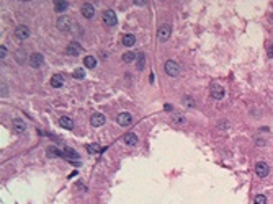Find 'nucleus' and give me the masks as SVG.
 Listing matches in <instances>:
<instances>
[{
  "label": "nucleus",
  "instance_id": "nucleus-3",
  "mask_svg": "<svg viewBox=\"0 0 273 204\" xmlns=\"http://www.w3.org/2000/svg\"><path fill=\"white\" fill-rule=\"evenodd\" d=\"M101 20H103V23L108 26H115L118 23V18H116L113 10H105V12L101 13Z\"/></svg>",
  "mask_w": 273,
  "mask_h": 204
},
{
  "label": "nucleus",
  "instance_id": "nucleus-26",
  "mask_svg": "<svg viewBox=\"0 0 273 204\" xmlns=\"http://www.w3.org/2000/svg\"><path fill=\"white\" fill-rule=\"evenodd\" d=\"M254 203L255 204H267V198H265L263 194H257L255 199H254Z\"/></svg>",
  "mask_w": 273,
  "mask_h": 204
},
{
  "label": "nucleus",
  "instance_id": "nucleus-6",
  "mask_svg": "<svg viewBox=\"0 0 273 204\" xmlns=\"http://www.w3.org/2000/svg\"><path fill=\"white\" fill-rule=\"evenodd\" d=\"M80 12H82V16H83V18L90 20V18H93V16H95V7H93L90 2H85V3H82V8H80Z\"/></svg>",
  "mask_w": 273,
  "mask_h": 204
},
{
  "label": "nucleus",
  "instance_id": "nucleus-28",
  "mask_svg": "<svg viewBox=\"0 0 273 204\" xmlns=\"http://www.w3.org/2000/svg\"><path fill=\"white\" fill-rule=\"evenodd\" d=\"M7 54H8V51H7V47L2 44V46H0V59H5Z\"/></svg>",
  "mask_w": 273,
  "mask_h": 204
},
{
  "label": "nucleus",
  "instance_id": "nucleus-12",
  "mask_svg": "<svg viewBox=\"0 0 273 204\" xmlns=\"http://www.w3.org/2000/svg\"><path fill=\"white\" fill-rule=\"evenodd\" d=\"M80 51H82V46H80L77 41H72L71 44L67 46V49H65V52L69 54V56H79Z\"/></svg>",
  "mask_w": 273,
  "mask_h": 204
},
{
  "label": "nucleus",
  "instance_id": "nucleus-29",
  "mask_svg": "<svg viewBox=\"0 0 273 204\" xmlns=\"http://www.w3.org/2000/svg\"><path fill=\"white\" fill-rule=\"evenodd\" d=\"M227 126H229V123L227 121H219V129H227Z\"/></svg>",
  "mask_w": 273,
  "mask_h": 204
},
{
  "label": "nucleus",
  "instance_id": "nucleus-27",
  "mask_svg": "<svg viewBox=\"0 0 273 204\" xmlns=\"http://www.w3.org/2000/svg\"><path fill=\"white\" fill-rule=\"evenodd\" d=\"M183 105L188 106V108H193V106H195V101L191 100V96H183Z\"/></svg>",
  "mask_w": 273,
  "mask_h": 204
},
{
  "label": "nucleus",
  "instance_id": "nucleus-17",
  "mask_svg": "<svg viewBox=\"0 0 273 204\" xmlns=\"http://www.w3.org/2000/svg\"><path fill=\"white\" fill-rule=\"evenodd\" d=\"M172 121H173V124H178V126H185L187 124V116H183L182 113H173L172 115Z\"/></svg>",
  "mask_w": 273,
  "mask_h": 204
},
{
  "label": "nucleus",
  "instance_id": "nucleus-1",
  "mask_svg": "<svg viewBox=\"0 0 273 204\" xmlns=\"http://www.w3.org/2000/svg\"><path fill=\"white\" fill-rule=\"evenodd\" d=\"M164 70H165V74L169 75V77H178V74H180V65L177 64L175 61H167L165 65H164Z\"/></svg>",
  "mask_w": 273,
  "mask_h": 204
},
{
  "label": "nucleus",
  "instance_id": "nucleus-32",
  "mask_svg": "<svg viewBox=\"0 0 273 204\" xmlns=\"http://www.w3.org/2000/svg\"><path fill=\"white\" fill-rule=\"evenodd\" d=\"M270 23H272V25H273V13H272V15H270Z\"/></svg>",
  "mask_w": 273,
  "mask_h": 204
},
{
  "label": "nucleus",
  "instance_id": "nucleus-8",
  "mask_svg": "<svg viewBox=\"0 0 273 204\" xmlns=\"http://www.w3.org/2000/svg\"><path fill=\"white\" fill-rule=\"evenodd\" d=\"M116 123L120 124L121 127H128L132 124V116L129 115V113H120V115L116 116Z\"/></svg>",
  "mask_w": 273,
  "mask_h": 204
},
{
  "label": "nucleus",
  "instance_id": "nucleus-25",
  "mask_svg": "<svg viewBox=\"0 0 273 204\" xmlns=\"http://www.w3.org/2000/svg\"><path fill=\"white\" fill-rule=\"evenodd\" d=\"M72 77H74L75 80H82V78L85 77V70H83V69H77V70H74Z\"/></svg>",
  "mask_w": 273,
  "mask_h": 204
},
{
  "label": "nucleus",
  "instance_id": "nucleus-16",
  "mask_svg": "<svg viewBox=\"0 0 273 204\" xmlns=\"http://www.w3.org/2000/svg\"><path fill=\"white\" fill-rule=\"evenodd\" d=\"M13 129H15L18 134H23L26 131L25 121H23V119H13Z\"/></svg>",
  "mask_w": 273,
  "mask_h": 204
},
{
  "label": "nucleus",
  "instance_id": "nucleus-2",
  "mask_svg": "<svg viewBox=\"0 0 273 204\" xmlns=\"http://www.w3.org/2000/svg\"><path fill=\"white\" fill-rule=\"evenodd\" d=\"M170 34H172V26L167 25V23H164V25H160L159 28H157V39L162 41V43L169 39Z\"/></svg>",
  "mask_w": 273,
  "mask_h": 204
},
{
  "label": "nucleus",
  "instance_id": "nucleus-11",
  "mask_svg": "<svg viewBox=\"0 0 273 204\" xmlns=\"http://www.w3.org/2000/svg\"><path fill=\"white\" fill-rule=\"evenodd\" d=\"M211 96L214 100H222L224 98V88L218 84H213L211 85Z\"/></svg>",
  "mask_w": 273,
  "mask_h": 204
},
{
  "label": "nucleus",
  "instance_id": "nucleus-5",
  "mask_svg": "<svg viewBox=\"0 0 273 204\" xmlns=\"http://www.w3.org/2000/svg\"><path fill=\"white\" fill-rule=\"evenodd\" d=\"M15 36L18 38V39H22V41H26L28 38L31 36V30L28 28L26 25H18L15 28Z\"/></svg>",
  "mask_w": 273,
  "mask_h": 204
},
{
  "label": "nucleus",
  "instance_id": "nucleus-4",
  "mask_svg": "<svg viewBox=\"0 0 273 204\" xmlns=\"http://www.w3.org/2000/svg\"><path fill=\"white\" fill-rule=\"evenodd\" d=\"M28 62H30V67L39 69L41 65L44 64V57H43V54H39V52H33V54H30V57H28Z\"/></svg>",
  "mask_w": 273,
  "mask_h": 204
},
{
  "label": "nucleus",
  "instance_id": "nucleus-9",
  "mask_svg": "<svg viewBox=\"0 0 273 204\" xmlns=\"http://www.w3.org/2000/svg\"><path fill=\"white\" fill-rule=\"evenodd\" d=\"M255 173L260 176V178L268 176V173H270V167H268V163H265V162H257V165H255Z\"/></svg>",
  "mask_w": 273,
  "mask_h": 204
},
{
  "label": "nucleus",
  "instance_id": "nucleus-10",
  "mask_svg": "<svg viewBox=\"0 0 273 204\" xmlns=\"http://www.w3.org/2000/svg\"><path fill=\"white\" fill-rule=\"evenodd\" d=\"M105 123H106V118L101 115V113H95V115H92V118H90V124H92L93 127H100V126H103Z\"/></svg>",
  "mask_w": 273,
  "mask_h": 204
},
{
  "label": "nucleus",
  "instance_id": "nucleus-14",
  "mask_svg": "<svg viewBox=\"0 0 273 204\" xmlns=\"http://www.w3.org/2000/svg\"><path fill=\"white\" fill-rule=\"evenodd\" d=\"M59 124H61V127H64V129H74V119L69 116H62L61 119H59Z\"/></svg>",
  "mask_w": 273,
  "mask_h": 204
},
{
  "label": "nucleus",
  "instance_id": "nucleus-20",
  "mask_svg": "<svg viewBox=\"0 0 273 204\" xmlns=\"http://www.w3.org/2000/svg\"><path fill=\"white\" fill-rule=\"evenodd\" d=\"M83 65H85L87 69H95L97 67V59L93 56H87L83 59Z\"/></svg>",
  "mask_w": 273,
  "mask_h": 204
},
{
  "label": "nucleus",
  "instance_id": "nucleus-22",
  "mask_svg": "<svg viewBox=\"0 0 273 204\" xmlns=\"http://www.w3.org/2000/svg\"><path fill=\"white\" fill-rule=\"evenodd\" d=\"M136 57H138V54H134V52H124L123 54V62L124 64H129V62H132V61H136Z\"/></svg>",
  "mask_w": 273,
  "mask_h": 204
},
{
  "label": "nucleus",
  "instance_id": "nucleus-23",
  "mask_svg": "<svg viewBox=\"0 0 273 204\" xmlns=\"http://www.w3.org/2000/svg\"><path fill=\"white\" fill-rule=\"evenodd\" d=\"M46 154H48V157H62V152L56 147H49Z\"/></svg>",
  "mask_w": 273,
  "mask_h": 204
},
{
  "label": "nucleus",
  "instance_id": "nucleus-24",
  "mask_svg": "<svg viewBox=\"0 0 273 204\" xmlns=\"http://www.w3.org/2000/svg\"><path fill=\"white\" fill-rule=\"evenodd\" d=\"M87 150H89L90 154H100V152H103L98 144H89V146H87Z\"/></svg>",
  "mask_w": 273,
  "mask_h": 204
},
{
  "label": "nucleus",
  "instance_id": "nucleus-21",
  "mask_svg": "<svg viewBox=\"0 0 273 204\" xmlns=\"http://www.w3.org/2000/svg\"><path fill=\"white\" fill-rule=\"evenodd\" d=\"M69 8V2H62V0H56L54 2V10L56 12H64Z\"/></svg>",
  "mask_w": 273,
  "mask_h": 204
},
{
  "label": "nucleus",
  "instance_id": "nucleus-15",
  "mask_svg": "<svg viewBox=\"0 0 273 204\" xmlns=\"http://www.w3.org/2000/svg\"><path fill=\"white\" fill-rule=\"evenodd\" d=\"M123 140L126 146H136L138 144V136H136L134 132H126L123 136Z\"/></svg>",
  "mask_w": 273,
  "mask_h": 204
},
{
  "label": "nucleus",
  "instance_id": "nucleus-19",
  "mask_svg": "<svg viewBox=\"0 0 273 204\" xmlns=\"http://www.w3.org/2000/svg\"><path fill=\"white\" fill-rule=\"evenodd\" d=\"M144 65H146V54L138 52V57H136V69L141 72V70H144Z\"/></svg>",
  "mask_w": 273,
  "mask_h": 204
},
{
  "label": "nucleus",
  "instance_id": "nucleus-13",
  "mask_svg": "<svg viewBox=\"0 0 273 204\" xmlns=\"http://www.w3.org/2000/svg\"><path fill=\"white\" fill-rule=\"evenodd\" d=\"M51 87L54 88H62L64 87V77H62V74H56L51 77Z\"/></svg>",
  "mask_w": 273,
  "mask_h": 204
},
{
  "label": "nucleus",
  "instance_id": "nucleus-18",
  "mask_svg": "<svg viewBox=\"0 0 273 204\" xmlns=\"http://www.w3.org/2000/svg\"><path fill=\"white\" fill-rule=\"evenodd\" d=\"M121 43H123V46H126V47H131V46H134V43H136V36L131 34V33H128V34L123 36Z\"/></svg>",
  "mask_w": 273,
  "mask_h": 204
},
{
  "label": "nucleus",
  "instance_id": "nucleus-30",
  "mask_svg": "<svg viewBox=\"0 0 273 204\" xmlns=\"http://www.w3.org/2000/svg\"><path fill=\"white\" fill-rule=\"evenodd\" d=\"M134 5H138V7H144V5H147V2H144V0H134Z\"/></svg>",
  "mask_w": 273,
  "mask_h": 204
},
{
  "label": "nucleus",
  "instance_id": "nucleus-31",
  "mask_svg": "<svg viewBox=\"0 0 273 204\" xmlns=\"http://www.w3.org/2000/svg\"><path fill=\"white\" fill-rule=\"evenodd\" d=\"M268 57H273V43L268 46Z\"/></svg>",
  "mask_w": 273,
  "mask_h": 204
},
{
  "label": "nucleus",
  "instance_id": "nucleus-7",
  "mask_svg": "<svg viewBox=\"0 0 273 204\" xmlns=\"http://www.w3.org/2000/svg\"><path fill=\"white\" fill-rule=\"evenodd\" d=\"M71 25H72L71 18H69V16H65V15L59 16L57 21H56V26H57L59 31H69V30H71Z\"/></svg>",
  "mask_w": 273,
  "mask_h": 204
}]
</instances>
